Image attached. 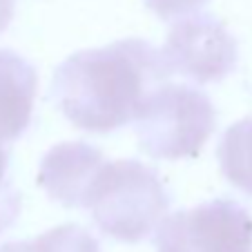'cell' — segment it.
I'll use <instances>...</instances> for the list:
<instances>
[{"instance_id":"cell-13","label":"cell","mask_w":252,"mask_h":252,"mask_svg":"<svg viewBox=\"0 0 252 252\" xmlns=\"http://www.w3.org/2000/svg\"><path fill=\"white\" fill-rule=\"evenodd\" d=\"M0 252H29V241H11L0 248Z\"/></svg>"},{"instance_id":"cell-4","label":"cell","mask_w":252,"mask_h":252,"mask_svg":"<svg viewBox=\"0 0 252 252\" xmlns=\"http://www.w3.org/2000/svg\"><path fill=\"white\" fill-rule=\"evenodd\" d=\"M157 252H252V217L241 203L214 199L163 219Z\"/></svg>"},{"instance_id":"cell-5","label":"cell","mask_w":252,"mask_h":252,"mask_svg":"<svg viewBox=\"0 0 252 252\" xmlns=\"http://www.w3.org/2000/svg\"><path fill=\"white\" fill-rule=\"evenodd\" d=\"M167 69L196 83H217L232 74L239 61L234 36L210 14L181 18L161 49Z\"/></svg>"},{"instance_id":"cell-8","label":"cell","mask_w":252,"mask_h":252,"mask_svg":"<svg viewBox=\"0 0 252 252\" xmlns=\"http://www.w3.org/2000/svg\"><path fill=\"white\" fill-rule=\"evenodd\" d=\"M223 176L252 196V116L230 125L217 148Z\"/></svg>"},{"instance_id":"cell-11","label":"cell","mask_w":252,"mask_h":252,"mask_svg":"<svg viewBox=\"0 0 252 252\" xmlns=\"http://www.w3.org/2000/svg\"><path fill=\"white\" fill-rule=\"evenodd\" d=\"M18 212H20V194L9 183L0 186V232L14 223Z\"/></svg>"},{"instance_id":"cell-3","label":"cell","mask_w":252,"mask_h":252,"mask_svg":"<svg viewBox=\"0 0 252 252\" xmlns=\"http://www.w3.org/2000/svg\"><path fill=\"white\" fill-rule=\"evenodd\" d=\"M136 123L138 145L163 161L194 158L214 132L212 100L190 85H158L141 105Z\"/></svg>"},{"instance_id":"cell-6","label":"cell","mask_w":252,"mask_h":252,"mask_svg":"<svg viewBox=\"0 0 252 252\" xmlns=\"http://www.w3.org/2000/svg\"><path fill=\"white\" fill-rule=\"evenodd\" d=\"M105 163L103 152L90 143H61L43 157L36 181L65 208H90L92 190Z\"/></svg>"},{"instance_id":"cell-1","label":"cell","mask_w":252,"mask_h":252,"mask_svg":"<svg viewBox=\"0 0 252 252\" xmlns=\"http://www.w3.org/2000/svg\"><path fill=\"white\" fill-rule=\"evenodd\" d=\"M172 76L161 52L138 38L85 49L56 67L52 100L69 123L107 134L134 121L150 94Z\"/></svg>"},{"instance_id":"cell-2","label":"cell","mask_w":252,"mask_h":252,"mask_svg":"<svg viewBox=\"0 0 252 252\" xmlns=\"http://www.w3.org/2000/svg\"><path fill=\"white\" fill-rule=\"evenodd\" d=\"M167 208L170 194L161 176L152 167L129 158L105 163L87 210H92L100 232L136 243L158 228Z\"/></svg>"},{"instance_id":"cell-14","label":"cell","mask_w":252,"mask_h":252,"mask_svg":"<svg viewBox=\"0 0 252 252\" xmlns=\"http://www.w3.org/2000/svg\"><path fill=\"white\" fill-rule=\"evenodd\" d=\"M7 167H9V152H7V148H2V143H0V183H2V179H5V174H7Z\"/></svg>"},{"instance_id":"cell-7","label":"cell","mask_w":252,"mask_h":252,"mask_svg":"<svg viewBox=\"0 0 252 252\" xmlns=\"http://www.w3.org/2000/svg\"><path fill=\"white\" fill-rule=\"evenodd\" d=\"M38 74L29 61L0 49V143L16 141L32 123Z\"/></svg>"},{"instance_id":"cell-9","label":"cell","mask_w":252,"mask_h":252,"mask_svg":"<svg viewBox=\"0 0 252 252\" xmlns=\"http://www.w3.org/2000/svg\"><path fill=\"white\" fill-rule=\"evenodd\" d=\"M29 252H100V246L85 228L67 223L29 241Z\"/></svg>"},{"instance_id":"cell-10","label":"cell","mask_w":252,"mask_h":252,"mask_svg":"<svg viewBox=\"0 0 252 252\" xmlns=\"http://www.w3.org/2000/svg\"><path fill=\"white\" fill-rule=\"evenodd\" d=\"M143 2L158 18L170 20V18H179V16H186L190 11L201 9L208 0H143Z\"/></svg>"},{"instance_id":"cell-12","label":"cell","mask_w":252,"mask_h":252,"mask_svg":"<svg viewBox=\"0 0 252 252\" xmlns=\"http://www.w3.org/2000/svg\"><path fill=\"white\" fill-rule=\"evenodd\" d=\"M16 0H0V33L9 27L11 18H14Z\"/></svg>"}]
</instances>
